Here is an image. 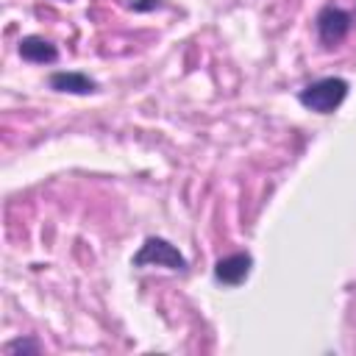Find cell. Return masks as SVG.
<instances>
[{
	"label": "cell",
	"mask_w": 356,
	"mask_h": 356,
	"mask_svg": "<svg viewBox=\"0 0 356 356\" xmlns=\"http://www.w3.org/2000/svg\"><path fill=\"white\" fill-rule=\"evenodd\" d=\"M350 92V83L339 75H328V78H317L312 83H306L300 92H298V103L314 114H334L345 97Z\"/></svg>",
	"instance_id": "1"
},
{
	"label": "cell",
	"mask_w": 356,
	"mask_h": 356,
	"mask_svg": "<svg viewBox=\"0 0 356 356\" xmlns=\"http://www.w3.org/2000/svg\"><path fill=\"white\" fill-rule=\"evenodd\" d=\"M131 264L134 267H167L172 273H186L189 270L186 256L164 236H147L142 242V248L134 253Z\"/></svg>",
	"instance_id": "2"
},
{
	"label": "cell",
	"mask_w": 356,
	"mask_h": 356,
	"mask_svg": "<svg viewBox=\"0 0 356 356\" xmlns=\"http://www.w3.org/2000/svg\"><path fill=\"white\" fill-rule=\"evenodd\" d=\"M353 17L350 11L339 8V6H323L314 17V28H317V39L323 47H337L345 42V36L350 33Z\"/></svg>",
	"instance_id": "3"
},
{
	"label": "cell",
	"mask_w": 356,
	"mask_h": 356,
	"mask_svg": "<svg viewBox=\"0 0 356 356\" xmlns=\"http://www.w3.org/2000/svg\"><path fill=\"white\" fill-rule=\"evenodd\" d=\"M250 270H253V256L245 253V250H239V253H231V256L217 259L214 267H211V275L222 286H239V284L248 281Z\"/></svg>",
	"instance_id": "4"
},
{
	"label": "cell",
	"mask_w": 356,
	"mask_h": 356,
	"mask_svg": "<svg viewBox=\"0 0 356 356\" xmlns=\"http://www.w3.org/2000/svg\"><path fill=\"white\" fill-rule=\"evenodd\" d=\"M47 86L53 92H64V95H95V92H100V83L95 78H89L86 72H78V70H56V72H50Z\"/></svg>",
	"instance_id": "5"
},
{
	"label": "cell",
	"mask_w": 356,
	"mask_h": 356,
	"mask_svg": "<svg viewBox=\"0 0 356 356\" xmlns=\"http://www.w3.org/2000/svg\"><path fill=\"white\" fill-rule=\"evenodd\" d=\"M17 53H19L25 61H31V64H56V61H58V47H56L50 39L36 36V33L22 36V39L17 42Z\"/></svg>",
	"instance_id": "6"
},
{
	"label": "cell",
	"mask_w": 356,
	"mask_h": 356,
	"mask_svg": "<svg viewBox=\"0 0 356 356\" xmlns=\"http://www.w3.org/2000/svg\"><path fill=\"white\" fill-rule=\"evenodd\" d=\"M39 350H42V345L33 337H17V339L6 342V348H3L6 356H22V353H39Z\"/></svg>",
	"instance_id": "7"
},
{
	"label": "cell",
	"mask_w": 356,
	"mask_h": 356,
	"mask_svg": "<svg viewBox=\"0 0 356 356\" xmlns=\"http://www.w3.org/2000/svg\"><path fill=\"white\" fill-rule=\"evenodd\" d=\"M131 8L134 11H153V8H161V0H134Z\"/></svg>",
	"instance_id": "8"
}]
</instances>
